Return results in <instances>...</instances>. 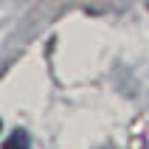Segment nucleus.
Here are the masks:
<instances>
[{
  "label": "nucleus",
  "mask_w": 149,
  "mask_h": 149,
  "mask_svg": "<svg viewBox=\"0 0 149 149\" xmlns=\"http://www.w3.org/2000/svg\"><path fill=\"white\" fill-rule=\"evenodd\" d=\"M130 149H149V116H141V118L132 124Z\"/></svg>",
  "instance_id": "f257e3e1"
},
{
  "label": "nucleus",
  "mask_w": 149,
  "mask_h": 149,
  "mask_svg": "<svg viewBox=\"0 0 149 149\" xmlns=\"http://www.w3.org/2000/svg\"><path fill=\"white\" fill-rule=\"evenodd\" d=\"M3 149H31V141H28V135H25L23 130H14V132L6 138Z\"/></svg>",
  "instance_id": "f03ea898"
}]
</instances>
